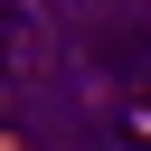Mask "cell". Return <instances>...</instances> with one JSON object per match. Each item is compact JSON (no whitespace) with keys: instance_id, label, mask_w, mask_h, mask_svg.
<instances>
[{"instance_id":"cell-1","label":"cell","mask_w":151,"mask_h":151,"mask_svg":"<svg viewBox=\"0 0 151 151\" xmlns=\"http://www.w3.org/2000/svg\"><path fill=\"white\" fill-rule=\"evenodd\" d=\"M123 132H132V142L151 151V94H132V104H123Z\"/></svg>"}]
</instances>
